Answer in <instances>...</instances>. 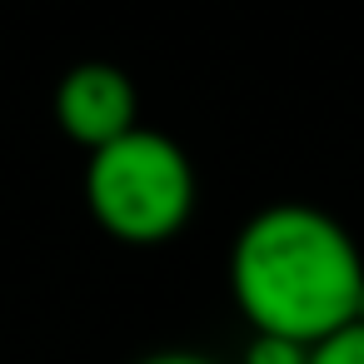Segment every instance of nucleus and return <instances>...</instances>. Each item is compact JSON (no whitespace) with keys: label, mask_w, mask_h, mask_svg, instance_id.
I'll list each match as a JSON object with an SVG mask.
<instances>
[{"label":"nucleus","mask_w":364,"mask_h":364,"mask_svg":"<svg viewBox=\"0 0 364 364\" xmlns=\"http://www.w3.org/2000/svg\"><path fill=\"white\" fill-rule=\"evenodd\" d=\"M230 294L250 334L319 344L364 319V250L314 205H269L230 245Z\"/></svg>","instance_id":"f257e3e1"},{"label":"nucleus","mask_w":364,"mask_h":364,"mask_svg":"<svg viewBox=\"0 0 364 364\" xmlns=\"http://www.w3.org/2000/svg\"><path fill=\"white\" fill-rule=\"evenodd\" d=\"M55 125L90 155L140 125V90L115 60H80L55 85Z\"/></svg>","instance_id":"7ed1b4c3"},{"label":"nucleus","mask_w":364,"mask_h":364,"mask_svg":"<svg viewBox=\"0 0 364 364\" xmlns=\"http://www.w3.org/2000/svg\"><path fill=\"white\" fill-rule=\"evenodd\" d=\"M195 195L190 155L160 130L135 125L85 155V210L120 245L150 250L175 240L195 215Z\"/></svg>","instance_id":"f03ea898"},{"label":"nucleus","mask_w":364,"mask_h":364,"mask_svg":"<svg viewBox=\"0 0 364 364\" xmlns=\"http://www.w3.org/2000/svg\"><path fill=\"white\" fill-rule=\"evenodd\" d=\"M240 364H309V344H294L279 334H250Z\"/></svg>","instance_id":"39448f33"},{"label":"nucleus","mask_w":364,"mask_h":364,"mask_svg":"<svg viewBox=\"0 0 364 364\" xmlns=\"http://www.w3.org/2000/svg\"><path fill=\"white\" fill-rule=\"evenodd\" d=\"M309 364H364V319L324 334L319 344H309Z\"/></svg>","instance_id":"20e7f679"},{"label":"nucleus","mask_w":364,"mask_h":364,"mask_svg":"<svg viewBox=\"0 0 364 364\" xmlns=\"http://www.w3.org/2000/svg\"><path fill=\"white\" fill-rule=\"evenodd\" d=\"M135 364H220V359H210L200 349H155V354H140Z\"/></svg>","instance_id":"423d86ee"}]
</instances>
